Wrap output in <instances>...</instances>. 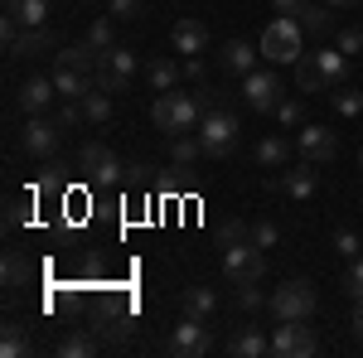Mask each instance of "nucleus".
<instances>
[{
  "instance_id": "obj_1",
  "label": "nucleus",
  "mask_w": 363,
  "mask_h": 358,
  "mask_svg": "<svg viewBox=\"0 0 363 358\" xmlns=\"http://www.w3.org/2000/svg\"><path fill=\"white\" fill-rule=\"evenodd\" d=\"M150 121H155L160 131H169V136H179V131H199L203 111H199L194 92H160L155 107H150Z\"/></svg>"
},
{
  "instance_id": "obj_2",
  "label": "nucleus",
  "mask_w": 363,
  "mask_h": 358,
  "mask_svg": "<svg viewBox=\"0 0 363 358\" xmlns=\"http://www.w3.org/2000/svg\"><path fill=\"white\" fill-rule=\"evenodd\" d=\"M301 20L296 15H277L272 25L262 29V58H272V63H301Z\"/></svg>"
},
{
  "instance_id": "obj_3",
  "label": "nucleus",
  "mask_w": 363,
  "mask_h": 358,
  "mask_svg": "<svg viewBox=\"0 0 363 358\" xmlns=\"http://www.w3.org/2000/svg\"><path fill=\"white\" fill-rule=\"evenodd\" d=\"M315 305H320L315 286H310L306 276H291L286 286H277V291H272L267 310H272L277 320H310V315H315Z\"/></svg>"
},
{
  "instance_id": "obj_4",
  "label": "nucleus",
  "mask_w": 363,
  "mask_h": 358,
  "mask_svg": "<svg viewBox=\"0 0 363 358\" xmlns=\"http://www.w3.org/2000/svg\"><path fill=\"white\" fill-rule=\"evenodd\" d=\"M238 136H242V121H238V111L228 107H213L203 111V121H199V140H203V155H228L233 145H238Z\"/></svg>"
},
{
  "instance_id": "obj_5",
  "label": "nucleus",
  "mask_w": 363,
  "mask_h": 358,
  "mask_svg": "<svg viewBox=\"0 0 363 358\" xmlns=\"http://www.w3.org/2000/svg\"><path fill=\"white\" fill-rule=\"evenodd\" d=\"M223 276L233 286L262 281L267 276V247H257V242H233V247H223Z\"/></svg>"
},
{
  "instance_id": "obj_6",
  "label": "nucleus",
  "mask_w": 363,
  "mask_h": 358,
  "mask_svg": "<svg viewBox=\"0 0 363 358\" xmlns=\"http://www.w3.org/2000/svg\"><path fill=\"white\" fill-rule=\"evenodd\" d=\"M136 54L131 49H121V44H112V49H102V58H97V78L92 83L107 87V92H126V87L136 83Z\"/></svg>"
},
{
  "instance_id": "obj_7",
  "label": "nucleus",
  "mask_w": 363,
  "mask_h": 358,
  "mask_svg": "<svg viewBox=\"0 0 363 358\" xmlns=\"http://www.w3.org/2000/svg\"><path fill=\"white\" fill-rule=\"evenodd\" d=\"M78 169H83L92 184H107V189H112V184H126V165L116 160L102 140H87L83 150H78Z\"/></svg>"
},
{
  "instance_id": "obj_8",
  "label": "nucleus",
  "mask_w": 363,
  "mask_h": 358,
  "mask_svg": "<svg viewBox=\"0 0 363 358\" xmlns=\"http://www.w3.org/2000/svg\"><path fill=\"white\" fill-rule=\"evenodd\" d=\"M58 145H63V126H58L54 116H39L34 111L25 121V131H20V150L25 155H39V160H54Z\"/></svg>"
},
{
  "instance_id": "obj_9",
  "label": "nucleus",
  "mask_w": 363,
  "mask_h": 358,
  "mask_svg": "<svg viewBox=\"0 0 363 358\" xmlns=\"http://www.w3.org/2000/svg\"><path fill=\"white\" fill-rule=\"evenodd\" d=\"M320 349V339L310 330V320H281L277 334H272V354L281 358H310Z\"/></svg>"
},
{
  "instance_id": "obj_10",
  "label": "nucleus",
  "mask_w": 363,
  "mask_h": 358,
  "mask_svg": "<svg viewBox=\"0 0 363 358\" xmlns=\"http://www.w3.org/2000/svg\"><path fill=\"white\" fill-rule=\"evenodd\" d=\"M169 354L179 358H203L213 354V334H208V320H194V315H184L174 334H169Z\"/></svg>"
},
{
  "instance_id": "obj_11",
  "label": "nucleus",
  "mask_w": 363,
  "mask_h": 358,
  "mask_svg": "<svg viewBox=\"0 0 363 358\" xmlns=\"http://www.w3.org/2000/svg\"><path fill=\"white\" fill-rule=\"evenodd\" d=\"M242 102H247L252 111H277V102H281V78L272 73V68H252L247 78H242Z\"/></svg>"
},
{
  "instance_id": "obj_12",
  "label": "nucleus",
  "mask_w": 363,
  "mask_h": 358,
  "mask_svg": "<svg viewBox=\"0 0 363 358\" xmlns=\"http://www.w3.org/2000/svg\"><path fill=\"white\" fill-rule=\"evenodd\" d=\"M296 150H301V160H310V165H330L339 155V140L330 126H301V136H296Z\"/></svg>"
},
{
  "instance_id": "obj_13",
  "label": "nucleus",
  "mask_w": 363,
  "mask_h": 358,
  "mask_svg": "<svg viewBox=\"0 0 363 358\" xmlns=\"http://www.w3.org/2000/svg\"><path fill=\"white\" fill-rule=\"evenodd\" d=\"M92 334H97L102 344H121V339L131 334V310H126V305H102V310L92 315Z\"/></svg>"
},
{
  "instance_id": "obj_14",
  "label": "nucleus",
  "mask_w": 363,
  "mask_h": 358,
  "mask_svg": "<svg viewBox=\"0 0 363 358\" xmlns=\"http://www.w3.org/2000/svg\"><path fill=\"white\" fill-rule=\"evenodd\" d=\"M315 189H320V165L301 160V165H286V169H281V194H286V198H301V203H306Z\"/></svg>"
},
{
  "instance_id": "obj_15",
  "label": "nucleus",
  "mask_w": 363,
  "mask_h": 358,
  "mask_svg": "<svg viewBox=\"0 0 363 358\" xmlns=\"http://www.w3.org/2000/svg\"><path fill=\"white\" fill-rule=\"evenodd\" d=\"M169 39H174V49H179L184 58H194V54H203V49H208V25L184 15V20L174 25V34H169Z\"/></svg>"
},
{
  "instance_id": "obj_16",
  "label": "nucleus",
  "mask_w": 363,
  "mask_h": 358,
  "mask_svg": "<svg viewBox=\"0 0 363 358\" xmlns=\"http://www.w3.org/2000/svg\"><path fill=\"white\" fill-rule=\"evenodd\" d=\"M49 78H54V87H58V97H63V102H83L87 87H92V78H87L83 68H68V63H54V73H49Z\"/></svg>"
},
{
  "instance_id": "obj_17",
  "label": "nucleus",
  "mask_w": 363,
  "mask_h": 358,
  "mask_svg": "<svg viewBox=\"0 0 363 358\" xmlns=\"http://www.w3.org/2000/svg\"><path fill=\"white\" fill-rule=\"evenodd\" d=\"M223 349H228L233 358H262V354H272V339H267V334L257 330V325H242V330L233 334V339H228Z\"/></svg>"
},
{
  "instance_id": "obj_18",
  "label": "nucleus",
  "mask_w": 363,
  "mask_h": 358,
  "mask_svg": "<svg viewBox=\"0 0 363 358\" xmlns=\"http://www.w3.org/2000/svg\"><path fill=\"white\" fill-rule=\"evenodd\" d=\"M58 97V87H54V78H29V83H20V92H15V102H20V111H44L49 102Z\"/></svg>"
},
{
  "instance_id": "obj_19",
  "label": "nucleus",
  "mask_w": 363,
  "mask_h": 358,
  "mask_svg": "<svg viewBox=\"0 0 363 358\" xmlns=\"http://www.w3.org/2000/svg\"><path fill=\"white\" fill-rule=\"evenodd\" d=\"M184 315H194V320H208V325H213V315H218V296H213V286L189 281V286H184Z\"/></svg>"
},
{
  "instance_id": "obj_20",
  "label": "nucleus",
  "mask_w": 363,
  "mask_h": 358,
  "mask_svg": "<svg viewBox=\"0 0 363 358\" xmlns=\"http://www.w3.org/2000/svg\"><path fill=\"white\" fill-rule=\"evenodd\" d=\"M296 155V145L286 136H262L257 140V169H286Z\"/></svg>"
},
{
  "instance_id": "obj_21",
  "label": "nucleus",
  "mask_w": 363,
  "mask_h": 358,
  "mask_svg": "<svg viewBox=\"0 0 363 358\" xmlns=\"http://www.w3.org/2000/svg\"><path fill=\"white\" fill-rule=\"evenodd\" d=\"M296 15H301V29H306L310 39H325V34L335 29V5H330V0H325V5H315V0H306V5H301Z\"/></svg>"
},
{
  "instance_id": "obj_22",
  "label": "nucleus",
  "mask_w": 363,
  "mask_h": 358,
  "mask_svg": "<svg viewBox=\"0 0 363 358\" xmlns=\"http://www.w3.org/2000/svg\"><path fill=\"white\" fill-rule=\"evenodd\" d=\"M54 49V34L44 25H34V29H20V39L10 44V58H44Z\"/></svg>"
},
{
  "instance_id": "obj_23",
  "label": "nucleus",
  "mask_w": 363,
  "mask_h": 358,
  "mask_svg": "<svg viewBox=\"0 0 363 358\" xmlns=\"http://www.w3.org/2000/svg\"><path fill=\"white\" fill-rule=\"evenodd\" d=\"M252 68H257V49H252L247 39H228V44H223V73L247 78Z\"/></svg>"
},
{
  "instance_id": "obj_24",
  "label": "nucleus",
  "mask_w": 363,
  "mask_h": 358,
  "mask_svg": "<svg viewBox=\"0 0 363 358\" xmlns=\"http://www.w3.org/2000/svg\"><path fill=\"white\" fill-rule=\"evenodd\" d=\"M310 58H315V68H320V78L330 83V92L349 83V54H339V49H320V54H310Z\"/></svg>"
},
{
  "instance_id": "obj_25",
  "label": "nucleus",
  "mask_w": 363,
  "mask_h": 358,
  "mask_svg": "<svg viewBox=\"0 0 363 358\" xmlns=\"http://www.w3.org/2000/svg\"><path fill=\"white\" fill-rule=\"evenodd\" d=\"M179 78H184V68H179L174 58H150V63H145V83H150V92H174Z\"/></svg>"
},
{
  "instance_id": "obj_26",
  "label": "nucleus",
  "mask_w": 363,
  "mask_h": 358,
  "mask_svg": "<svg viewBox=\"0 0 363 358\" xmlns=\"http://www.w3.org/2000/svg\"><path fill=\"white\" fill-rule=\"evenodd\" d=\"M97 349H102V339L92 330H68L58 339V358H92Z\"/></svg>"
},
{
  "instance_id": "obj_27",
  "label": "nucleus",
  "mask_w": 363,
  "mask_h": 358,
  "mask_svg": "<svg viewBox=\"0 0 363 358\" xmlns=\"http://www.w3.org/2000/svg\"><path fill=\"white\" fill-rule=\"evenodd\" d=\"M199 155H203V140L189 136V131H179V136L169 140V165H174V169H189Z\"/></svg>"
},
{
  "instance_id": "obj_28",
  "label": "nucleus",
  "mask_w": 363,
  "mask_h": 358,
  "mask_svg": "<svg viewBox=\"0 0 363 358\" xmlns=\"http://www.w3.org/2000/svg\"><path fill=\"white\" fill-rule=\"evenodd\" d=\"M5 15H15L25 29H34L49 20V0H5Z\"/></svg>"
},
{
  "instance_id": "obj_29",
  "label": "nucleus",
  "mask_w": 363,
  "mask_h": 358,
  "mask_svg": "<svg viewBox=\"0 0 363 358\" xmlns=\"http://www.w3.org/2000/svg\"><path fill=\"white\" fill-rule=\"evenodd\" d=\"M83 116L92 121V126H102V121H112V92L107 87H87V97H83Z\"/></svg>"
},
{
  "instance_id": "obj_30",
  "label": "nucleus",
  "mask_w": 363,
  "mask_h": 358,
  "mask_svg": "<svg viewBox=\"0 0 363 358\" xmlns=\"http://www.w3.org/2000/svg\"><path fill=\"white\" fill-rule=\"evenodd\" d=\"M97 58H102V49L92 44V39H78V44H68L63 54H58V63H68V68H97Z\"/></svg>"
},
{
  "instance_id": "obj_31",
  "label": "nucleus",
  "mask_w": 363,
  "mask_h": 358,
  "mask_svg": "<svg viewBox=\"0 0 363 358\" xmlns=\"http://www.w3.org/2000/svg\"><path fill=\"white\" fill-rule=\"evenodd\" d=\"M29 276H34L29 257H20V252H5V291H10V296H15L20 286H29Z\"/></svg>"
},
{
  "instance_id": "obj_32",
  "label": "nucleus",
  "mask_w": 363,
  "mask_h": 358,
  "mask_svg": "<svg viewBox=\"0 0 363 358\" xmlns=\"http://www.w3.org/2000/svg\"><path fill=\"white\" fill-rule=\"evenodd\" d=\"M277 121L286 126V131L306 126V97H281V102H277Z\"/></svg>"
},
{
  "instance_id": "obj_33",
  "label": "nucleus",
  "mask_w": 363,
  "mask_h": 358,
  "mask_svg": "<svg viewBox=\"0 0 363 358\" xmlns=\"http://www.w3.org/2000/svg\"><path fill=\"white\" fill-rule=\"evenodd\" d=\"M296 83H301V92H330V83L320 78V68H315V58H310V54L296 63Z\"/></svg>"
},
{
  "instance_id": "obj_34",
  "label": "nucleus",
  "mask_w": 363,
  "mask_h": 358,
  "mask_svg": "<svg viewBox=\"0 0 363 358\" xmlns=\"http://www.w3.org/2000/svg\"><path fill=\"white\" fill-rule=\"evenodd\" d=\"M330 97H335V111L339 116H363V92L359 87H335V92H330Z\"/></svg>"
},
{
  "instance_id": "obj_35",
  "label": "nucleus",
  "mask_w": 363,
  "mask_h": 358,
  "mask_svg": "<svg viewBox=\"0 0 363 358\" xmlns=\"http://www.w3.org/2000/svg\"><path fill=\"white\" fill-rule=\"evenodd\" d=\"M34 344H29L25 334H20V325H5V339H0V358H25Z\"/></svg>"
},
{
  "instance_id": "obj_36",
  "label": "nucleus",
  "mask_w": 363,
  "mask_h": 358,
  "mask_svg": "<svg viewBox=\"0 0 363 358\" xmlns=\"http://www.w3.org/2000/svg\"><path fill=\"white\" fill-rule=\"evenodd\" d=\"M25 223H29V198L25 194H10V198H5V228L15 233V228H25Z\"/></svg>"
},
{
  "instance_id": "obj_37",
  "label": "nucleus",
  "mask_w": 363,
  "mask_h": 358,
  "mask_svg": "<svg viewBox=\"0 0 363 358\" xmlns=\"http://www.w3.org/2000/svg\"><path fill=\"white\" fill-rule=\"evenodd\" d=\"M344 296L354 305H363V257H354V267H349V276H344Z\"/></svg>"
},
{
  "instance_id": "obj_38",
  "label": "nucleus",
  "mask_w": 363,
  "mask_h": 358,
  "mask_svg": "<svg viewBox=\"0 0 363 358\" xmlns=\"http://www.w3.org/2000/svg\"><path fill=\"white\" fill-rule=\"evenodd\" d=\"M339 54H363V25H344L339 29Z\"/></svg>"
},
{
  "instance_id": "obj_39",
  "label": "nucleus",
  "mask_w": 363,
  "mask_h": 358,
  "mask_svg": "<svg viewBox=\"0 0 363 358\" xmlns=\"http://www.w3.org/2000/svg\"><path fill=\"white\" fill-rule=\"evenodd\" d=\"M87 39H92L97 49H112V44H116V25H112V20H92Z\"/></svg>"
},
{
  "instance_id": "obj_40",
  "label": "nucleus",
  "mask_w": 363,
  "mask_h": 358,
  "mask_svg": "<svg viewBox=\"0 0 363 358\" xmlns=\"http://www.w3.org/2000/svg\"><path fill=\"white\" fill-rule=\"evenodd\" d=\"M277 237H281V233H277V223H272V218L252 223V242H257V247H277Z\"/></svg>"
},
{
  "instance_id": "obj_41",
  "label": "nucleus",
  "mask_w": 363,
  "mask_h": 358,
  "mask_svg": "<svg viewBox=\"0 0 363 358\" xmlns=\"http://www.w3.org/2000/svg\"><path fill=\"white\" fill-rule=\"evenodd\" d=\"M233 242H252V228L242 218H228L223 223V247H233Z\"/></svg>"
},
{
  "instance_id": "obj_42",
  "label": "nucleus",
  "mask_w": 363,
  "mask_h": 358,
  "mask_svg": "<svg viewBox=\"0 0 363 358\" xmlns=\"http://www.w3.org/2000/svg\"><path fill=\"white\" fill-rule=\"evenodd\" d=\"M58 126H63V131H73V126H78V121H87L83 116V102H63V107H58V116H54Z\"/></svg>"
},
{
  "instance_id": "obj_43",
  "label": "nucleus",
  "mask_w": 363,
  "mask_h": 358,
  "mask_svg": "<svg viewBox=\"0 0 363 358\" xmlns=\"http://www.w3.org/2000/svg\"><path fill=\"white\" fill-rule=\"evenodd\" d=\"M140 15H145L140 0H112V20H140Z\"/></svg>"
},
{
  "instance_id": "obj_44",
  "label": "nucleus",
  "mask_w": 363,
  "mask_h": 358,
  "mask_svg": "<svg viewBox=\"0 0 363 358\" xmlns=\"http://www.w3.org/2000/svg\"><path fill=\"white\" fill-rule=\"evenodd\" d=\"M335 247H339V257H359V252H363V237H354V233H339Z\"/></svg>"
},
{
  "instance_id": "obj_45",
  "label": "nucleus",
  "mask_w": 363,
  "mask_h": 358,
  "mask_svg": "<svg viewBox=\"0 0 363 358\" xmlns=\"http://www.w3.org/2000/svg\"><path fill=\"white\" fill-rule=\"evenodd\" d=\"M238 305H242V310H262V291H257V281H252V286H238Z\"/></svg>"
},
{
  "instance_id": "obj_46",
  "label": "nucleus",
  "mask_w": 363,
  "mask_h": 358,
  "mask_svg": "<svg viewBox=\"0 0 363 358\" xmlns=\"http://www.w3.org/2000/svg\"><path fill=\"white\" fill-rule=\"evenodd\" d=\"M184 78H189V83H203V78H208V68H203V58H184Z\"/></svg>"
},
{
  "instance_id": "obj_47",
  "label": "nucleus",
  "mask_w": 363,
  "mask_h": 358,
  "mask_svg": "<svg viewBox=\"0 0 363 358\" xmlns=\"http://www.w3.org/2000/svg\"><path fill=\"white\" fill-rule=\"evenodd\" d=\"M301 5H306V0H272V10H277V15H296Z\"/></svg>"
},
{
  "instance_id": "obj_48",
  "label": "nucleus",
  "mask_w": 363,
  "mask_h": 358,
  "mask_svg": "<svg viewBox=\"0 0 363 358\" xmlns=\"http://www.w3.org/2000/svg\"><path fill=\"white\" fill-rule=\"evenodd\" d=\"M126 184H145V165H126Z\"/></svg>"
},
{
  "instance_id": "obj_49",
  "label": "nucleus",
  "mask_w": 363,
  "mask_h": 358,
  "mask_svg": "<svg viewBox=\"0 0 363 358\" xmlns=\"http://www.w3.org/2000/svg\"><path fill=\"white\" fill-rule=\"evenodd\" d=\"M349 325H354V334L363 339V305H354V315H349Z\"/></svg>"
},
{
  "instance_id": "obj_50",
  "label": "nucleus",
  "mask_w": 363,
  "mask_h": 358,
  "mask_svg": "<svg viewBox=\"0 0 363 358\" xmlns=\"http://www.w3.org/2000/svg\"><path fill=\"white\" fill-rule=\"evenodd\" d=\"M330 5H335V10H359L363 0H330Z\"/></svg>"
},
{
  "instance_id": "obj_51",
  "label": "nucleus",
  "mask_w": 363,
  "mask_h": 358,
  "mask_svg": "<svg viewBox=\"0 0 363 358\" xmlns=\"http://www.w3.org/2000/svg\"><path fill=\"white\" fill-rule=\"evenodd\" d=\"M359 165H363V150H359Z\"/></svg>"
},
{
  "instance_id": "obj_52",
  "label": "nucleus",
  "mask_w": 363,
  "mask_h": 358,
  "mask_svg": "<svg viewBox=\"0 0 363 358\" xmlns=\"http://www.w3.org/2000/svg\"><path fill=\"white\" fill-rule=\"evenodd\" d=\"M83 5H92V0H83Z\"/></svg>"
}]
</instances>
